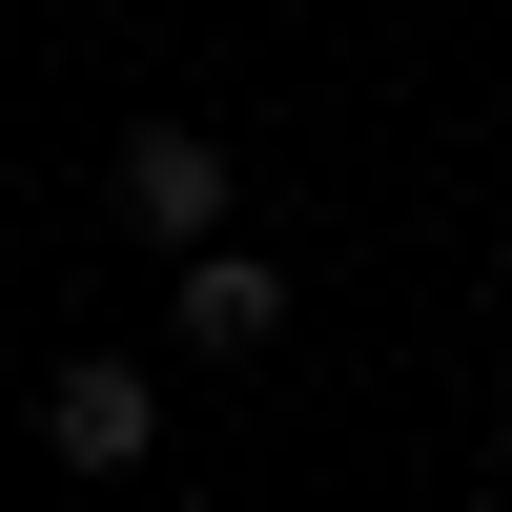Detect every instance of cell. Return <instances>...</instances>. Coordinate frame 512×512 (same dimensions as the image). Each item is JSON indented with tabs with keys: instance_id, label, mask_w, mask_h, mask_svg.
Segmentation results:
<instances>
[{
	"instance_id": "cell-1",
	"label": "cell",
	"mask_w": 512,
	"mask_h": 512,
	"mask_svg": "<svg viewBox=\"0 0 512 512\" xmlns=\"http://www.w3.org/2000/svg\"><path fill=\"white\" fill-rule=\"evenodd\" d=\"M226 144H205V123H123V144H103V226L123 246H164V267H185V246H226Z\"/></svg>"
},
{
	"instance_id": "cell-3",
	"label": "cell",
	"mask_w": 512,
	"mask_h": 512,
	"mask_svg": "<svg viewBox=\"0 0 512 512\" xmlns=\"http://www.w3.org/2000/svg\"><path fill=\"white\" fill-rule=\"evenodd\" d=\"M185 349L205 369H267L287 349V267H267V246H185Z\"/></svg>"
},
{
	"instance_id": "cell-4",
	"label": "cell",
	"mask_w": 512,
	"mask_h": 512,
	"mask_svg": "<svg viewBox=\"0 0 512 512\" xmlns=\"http://www.w3.org/2000/svg\"><path fill=\"white\" fill-rule=\"evenodd\" d=\"M492 492H512V410H492Z\"/></svg>"
},
{
	"instance_id": "cell-2",
	"label": "cell",
	"mask_w": 512,
	"mask_h": 512,
	"mask_svg": "<svg viewBox=\"0 0 512 512\" xmlns=\"http://www.w3.org/2000/svg\"><path fill=\"white\" fill-rule=\"evenodd\" d=\"M41 451H62V472H144V451H164V369L62 349V369H41Z\"/></svg>"
}]
</instances>
